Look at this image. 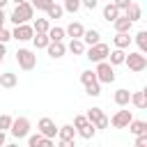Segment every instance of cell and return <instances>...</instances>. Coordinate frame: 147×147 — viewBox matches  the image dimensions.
I'll use <instances>...</instances> for the list:
<instances>
[{"label":"cell","mask_w":147,"mask_h":147,"mask_svg":"<svg viewBox=\"0 0 147 147\" xmlns=\"http://www.w3.org/2000/svg\"><path fill=\"white\" fill-rule=\"evenodd\" d=\"M16 62H18V67H21L23 71H32V69L37 67V55H34V51H30V48H18V51H16Z\"/></svg>","instance_id":"2"},{"label":"cell","mask_w":147,"mask_h":147,"mask_svg":"<svg viewBox=\"0 0 147 147\" xmlns=\"http://www.w3.org/2000/svg\"><path fill=\"white\" fill-rule=\"evenodd\" d=\"M83 32H85V28H83V23H78V21H74V23H69V25L64 28V34H69L71 39H83Z\"/></svg>","instance_id":"14"},{"label":"cell","mask_w":147,"mask_h":147,"mask_svg":"<svg viewBox=\"0 0 147 147\" xmlns=\"http://www.w3.org/2000/svg\"><path fill=\"white\" fill-rule=\"evenodd\" d=\"M136 138L138 136H147V122H142V119H131V124L126 126Z\"/></svg>","instance_id":"17"},{"label":"cell","mask_w":147,"mask_h":147,"mask_svg":"<svg viewBox=\"0 0 147 147\" xmlns=\"http://www.w3.org/2000/svg\"><path fill=\"white\" fill-rule=\"evenodd\" d=\"M67 48H69V51H71L74 55H83V53H85V44H83L80 39H71Z\"/></svg>","instance_id":"30"},{"label":"cell","mask_w":147,"mask_h":147,"mask_svg":"<svg viewBox=\"0 0 147 147\" xmlns=\"http://www.w3.org/2000/svg\"><path fill=\"white\" fill-rule=\"evenodd\" d=\"M124 64L131 69V71H145L147 69V55H142V53H129L126 57H124Z\"/></svg>","instance_id":"7"},{"label":"cell","mask_w":147,"mask_h":147,"mask_svg":"<svg viewBox=\"0 0 147 147\" xmlns=\"http://www.w3.org/2000/svg\"><path fill=\"white\" fill-rule=\"evenodd\" d=\"M85 124H87V117H85V115H76L71 126H74V129H80V126H85Z\"/></svg>","instance_id":"35"},{"label":"cell","mask_w":147,"mask_h":147,"mask_svg":"<svg viewBox=\"0 0 147 147\" xmlns=\"http://www.w3.org/2000/svg\"><path fill=\"white\" fill-rule=\"evenodd\" d=\"M129 103H133L136 108L145 110V108H147V92H133V94H131V101H129Z\"/></svg>","instance_id":"20"},{"label":"cell","mask_w":147,"mask_h":147,"mask_svg":"<svg viewBox=\"0 0 147 147\" xmlns=\"http://www.w3.org/2000/svg\"><path fill=\"white\" fill-rule=\"evenodd\" d=\"M46 51H48V55H51L53 60H60V57H64V53H67V46H64L62 41H51V44L46 46Z\"/></svg>","instance_id":"12"},{"label":"cell","mask_w":147,"mask_h":147,"mask_svg":"<svg viewBox=\"0 0 147 147\" xmlns=\"http://www.w3.org/2000/svg\"><path fill=\"white\" fill-rule=\"evenodd\" d=\"M85 117H87V122H90L94 129H108V126H110V122H108V117L103 115L101 108H90Z\"/></svg>","instance_id":"8"},{"label":"cell","mask_w":147,"mask_h":147,"mask_svg":"<svg viewBox=\"0 0 147 147\" xmlns=\"http://www.w3.org/2000/svg\"><path fill=\"white\" fill-rule=\"evenodd\" d=\"M7 2H9V0H0V9H2V7L7 5Z\"/></svg>","instance_id":"46"},{"label":"cell","mask_w":147,"mask_h":147,"mask_svg":"<svg viewBox=\"0 0 147 147\" xmlns=\"http://www.w3.org/2000/svg\"><path fill=\"white\" fill-rule=\"evenodd\" d=\"M11 39V30H7V28H2L0 30V44H7Z\"/></svg>","instance_id":"38"},{"label":"cell","mask_w":147,"mask_h":147,"mask_svg":"<svg viewBox=\"0 0 147 147\" xmlns=\"http://www.w3.org/2000/svg\"><path fill=\"white\" fill-rule=\"evenodd\" d=\"M5 21H7V16H5V11H2V9H0V30H2V28H5Z\"/></svg>","instance_id":"43"},{"label":"cell","mask_w":147,"mask_h":147,"mask_svg":"<svg viewBox=\"0 0 147 147\" xmlns=\"http://www.w3.org/2000/svg\"><path fill=\"white\" fill-rule=\"evenodd\" d=\"M113 5H115L119 11H126V9H129V5H131V0H113Z\"/></svg>","instance_id":"37"},{"label":"cell","mask_w":147,"mask_h":147,"mask_svg":"<svg viewBox=\"0 0 147 147\" xmlns=\"http://www.w3.org/2000/svg\"><path fill=\"white\" fill-rule=\"evenodd\" d=\"M39 147H55V142H53L51 138H41V142H39Z\"/></svg>","instance_id":"41"},{"label":"cell","mask_w":147,"mask_h":147,"mask_svg":"<svg viewBox=\"0 0 147 147\" xmlns=\"http://www.w3.org/2000/svg\"><path fill=\"white\" fill-rule=\"evenodd\" d=\"M16 85H18V74H14V71H5V74H0V87L11 90V87H16Z\"/></svg>","instance_id":"13"},{"label":"cell","mask_w":147,"mask_h":147,"mask_svg":"<svg viewBox=\"0 0 147 147\" xmlns=\"http://www.w3.org/2000/svg\"><path fill=\"white\" fill-rule=\"evenodd\" d=\"M30 5H32V9H41V11H46V9L53 5V0H30Z\"/></svg>","instance_id":"33"},{"label":"cell","mask_w":147,"mask_h":147,"mask_svg":"<svg viewBox=\"0 0 147 147\" xmlns=\"http://www.w3.org/2000/svg\"><path fill=\"white\" fill-rule=\"evenodd\" d=\"M76 133H78L80 138H85V140H92V138H94V133H96V129H94V126H92V124L87 122L85 126H80V129H76Z\"/></svg>","instance_id":"26"},{"label":"cell","mask_w":147,"mask_h":147,"mask_svg":"<svg viewBox=\"0 0 147 147\" xmlns=\"http://www.w3.org/2000/svg\"><path fill=\"white\" fill-rule=\"evenodd\" d=\"M9 133L14 138H28L30 136V119L28 117H14L11 119V126H9Z\"/></svg>","instance_id":"4"},{"label":"cell","mask_w":147,"mask_h":147,"mask_svg":"<svg viewBox=\"0 0 147 147\" xmlns=\"http://www.w3.org/2000/svg\"><path fill=\"white\" fill-rule=\"evenodd\" d=\"M124 16L131 21V23H136V21H140L142 18V9H140V5H136V2H131L129 5V9L124 11Z\"/></svg>","instance_id":"18"},{"label":"cell","mask_w":147,"mask_h":147,"mask_svg":"<svg viewBox=\"0 0 147 147\" xmlns=\"http://www.w3.org/2000/svg\"><path fill=\"white\" fill-rule=\"evenodd\" d=\"M74 136H76V129L71 124H64V126L57 129V138L60 140H74Z\"/></svg>","instance_id":"24"},{"label":"cell","mask_w":147,"mask_h":147,"mask_svg":"<svg viewBox=\"0 0 147 147\" xmlns=\"http://www.w3.org/2000/svg\"><path fill=\"white\" fill-rule=\"evenodd\" d=\"M46 14H48V18H62V14H64V9H62V5H51L48 9H46Z\"/></svg>","instance_id":"31"},{"label":"cell","mask_w":147,"mask_h":147,"mask_svg":"<svg viewBox=\"0 0 147 147\" xmlns=\"http://www.w3.org/2000/svg\"><path fill=\"white\" fill-rule=\"evenodd\" d=\"M48 28H51L48 18H37V21H34V25H32V30H34V32H39V34H46V32H48Z\"/></svg>","instance_id":"28"},{"label":"cell","mask_w":147,"mask_h":147,"mask_svg":"<svg viewBox=\"0 0 147 147\" xmlns=\"http://www.w3.org/2000/svg\"><path fill=\"white\" fill-rule=\"evenodd\" d=\"M124 57H126V53H124V51H119V48H115V51H110V53H108V60H110L108 64H110V67L124 64Z\"/></svg>","instance_id":"21"},{"label":"cell","mask_w":147,"mask_h":147,"mask_svg":"<svg viewBox=\"0 0 147 147\" xmlns=\"http://www.w3.org/2000/svg\"><path fill=\"white\" fill-rule=\"evenodd\" d=\"M11 119H14V117H11V115H7V113H5V115H0V131H2V133H5V131H9Z\"/></svg>","instance_id":"34"},{"label":"cell","mask_w":147,"mask_h":147,"mask_svg":"<svg viewBox=\"0 0 147 147\" xmlns=\"http://www.w3.org/2000/svg\"><path fill=\"white\" fill-rule=\"evenodd\" d=\"M113 99H115V103H117L119 108H124V106H129V101H131V92H129V90H117Z\"/></svg>","instance_id":"22"},{"label":"cell","mask_w":147,"mask_h":147,"mask_svg":"<svg viewBox=\"0 0 147 147\" xmlns=\"http://www.w3.org/2000/svg\"><path fill=\"white\" fill-rule=\"evenodd\" d=\"M108 53H110V46L108 44H103V41H99L96 46H90L87 48V60L90 62H106L108 60Z\"/></svg>","instance_id":"5"},{"label":"cell","mask_w":147,"mask_h":147,"mask_svg":"<svg viewBox=\"0 0 147 147\" xmlns=\"http://www.w3.org/2000/svg\"><path fill=\"white\" fill-rule=\"evenodd\" d=\"M133 39H136V44H138V48H140L138 53H142V55H145V53H147V30H140Z\"/></svg>","instance_id":"25"},{"label":"cell","mask_w":147,"mask_h":147,"mask_svg":"<svg viewBox=\"0 0 147 147\" xmlns=\"http://www.w3.org/2000/svg\"><path fill=\"white\" fill-rule=\"evenodd\" d=\"M46 34H48L51 41H62V39L67 37V34H64V28H48Z\"/></svg>","instance_id":"29"},{"label":"cell","mask_w":147,"mask_h":147,"mask_svg":"<svg viewBox=\"0 0 147 147\" xmlns=\"http://www.w3.org/2000/svg\"><path fill=\"white\" fill-rule=\"evenodd\" d=\"M80 83L85 85V92L90 94V96H99L101 94V83L96 80V76H94V71H83L80 74Z\"/></svg>","instance_id":"3"},{"label":"cell","mask_w":147,"mask_h":147,"mask_svg":"<svg viewBox=\"0 0 147 147\" xmlns=\"http://www.w3.org/2000/svg\"><path fill=\"white\" fill-rule=\"evenodd\" d=\"M99 5V0H80V7H87V9H94Z\"/></svg>","instance_id":"39"},{"label":"cell","mask_w":147,"mask_h":147,"mask_svg":"<svg viewBox=\"0 0 147 147\" xmlns=\"http://www.w3.org/2000/svg\"><path fill=\"white\" fill-rule=\"evenodd\" d=\"M94 76L99 83H115V67H110L108 62H96V69H94Z\"/></svg>","instance_id":"6"},{"label":"cell","mask_w":147,"mask_h":147,"mask_svg":"<svg viewBox=\"0 0 147 147\" xmlns=\"http://www.w3.org/2000/svg\"><path fill=\"white\" fill-rule=\"evenodd\" d=\"M9 18H11V23H14V25H23V23H28L30 18H34V9H32V5H30V2L16 5Z\"/></svg>","instance_id":"1"},{"label":"cell","mask_w":147,"mask_h":147,"mask_svg":"<svg viewBox=\"0 0 147 147\" xmlns=\"http://www.w3.org/2000/svg\"><path fill=\"white\" fill-rule=\"evenodd\" d=\"M5 145H7V142H5V133L0 131V147H5Z\"/></svg>","instance_id":"44"},{"label":"cell","mask_w":147,"mask_h":147,"mask_svg":"<svg viewBox=\"0 0 147 147\" xmlns=\"http://www.w3.org/2000/svg\"><path fill=\"white\" fill-rule=\"evenodd\" d=\"M41 138H44V136H39V133H34V136H28V147H39Z\"/></svg>","instance_id":"36"},{"label":"cell","mask_w":147,"mask_h":147,"mask_svg":"<svg viewBox=\"0 0 147 147\" xmlns=\"http://www.w3.org/2000/svg\"><path fill=\"white\" fill-rule=\"evenodd\" d=\"M2 60H5V55H0V64H2Z\"/></svg>","instance_id":"49"},{"label":"cell","mask_w":147,"mask_h":147,"mask_svg":"<svg viewBox=\"0 0 147 147\" xmlns=\"http://www.w3.org/2000/svg\"><path fill=\"white\" fill-rule=\"evenodd\" d=\"M37 133L53 140V138L57 136V126H55V122H53L51 117H41V119L37 122Z\"/></svg>","instance_id":"9"},{"label":"cell","mask_w":147,"mask_h":147,"mask_svg":"<svg viewBox=\"0 0 147 147\" xmlns=\"http://www.w3.org/2000/svg\"><path fill=\"white\" fill-rule=\"evenodd\" d=\"M131 25H133V23H131V21H129L124 14H119V16L113 21V28H115V32H131Z\"/></svg>","instance_id":"16"},{"label":"cell","mask_w":147,"mask_h":147,"mask_svg":"<svg viewBox=\"0 0 147 147\" xmlns=\"http://www.w3.org/2000/svg\"><path fill=\"white\" fill-rule=\"evenodd\" d=\"M113 41H115V48L124 51V48H129V44L133 41V37H129V32H117Z\"/></svg>","instance_id":"19"},{"label":"cell","mask_w":147,"mask_h":147,"mask_svg":"<svg viewBox=\"0 0 147 147\" xmlns=\"http://www.w3.org/2000/svg\"><path fill=\"white\" fill-rule=\"evenodd\" d=\"M5 53H7V46H5V44H0V55H5Z\"/></svg>","instance_id":"45"},{"label":"cell","mask_w":147,"mask_h":147,"mask_svg":"<svg viewBox=\"0 0 147 147\" xmlns=\"http://www.w3.org/2000/svg\"><path fill=\"white\" fill-rule=\"evenodd\" d=\"M131 119H133V115H131V110H117L108 122L115 126V129H126L129 124H131Z\"/></svg>","instance_id":"10"},{"label":"cell","mask_w":147,"mask_h":147,"mask_svg":"<svg viewBox=\"0 0 147 147\" xmlns=\"http://www.w3.org/2000/svg\"><path fill=\"white\" fill-rule=\"evenodd\" d=\"M32 44H34V48L39 51V48H46V46L51 44V39H48V34H39V32H34V37H32Z\"/></svg>","instance_id":"27"},{"label":"cell","mask_w":147,"mask_h":147,"mask_svg":"<svg viewBox=\"0 0 147 147\" xmlns=\"http://www.w3.org/2000/svg\"><path fill=\"white\" fill-rule=\"evenodd\" d=\"M14 2H16V5H23V2H28V0H14Z\"/></svg>","instance_id":"47"},{"label":"cell","mask_w":147,"mask_h":147,"mask_svg":"<svg viewBox=\"0 0 147 147\" xmlns=\"http://www.w3.org/2000/svg\"><path fill=\"white\" fill-rule=\"evenodd\" d=\"M62 9H64V11H71V14H76V11L80 9V0H64Z\"/></svg>","instance_id":"32"},{"label":"cell","mask_w":147,"mask_h":147,"mask_svg":"<svg viewBox=\"0 0 147 147\" xmlns=\"http://www.w3.org/2000/svg\"><path fill=\"white\" fill-rule=\"evenodd\" d=\"M83 44H87V46H96L99 41H101V32L99 30H94V28H90V30H85L83 32V39H80Z\"/></svg>","instance_id":"15"},{"label":"cell","mask_w":147,"mask_h":147,"mask_svg":"<svg viewBox=\"0 0 147 147\" xmlns=\"http://www.w3.org/2000/svg\"><path fill=\"white\" fill-rule=\"evenodd\" d=\"M5 147H18V145H16V142H9V145H5Z\"/></svg>","instance_id":"48"},{"label":"cell","mask_w":147,"mask_h":147,"mask_svg":"<svg viewBox=\"0 0 147 147\" xmlns=\"http://www.w3.org/2000/svg\"><path fill=\"white\" fill-rule=\"evenodd\" d=\"M32 37H34V30H32V25H28V23L16 25V28L11 30V39H18V41H30Z\"/></svg>","instance_id":"11"},{"label":"cell","mask_w":147,"mask_h":147,"mask_svg":"<svg viewBox=\"0 0 147 147\" xmlns=\"http://www.w3.org/2000/svg\"><path fill=\"white\" fill-rule=\"evenodd\" d=\"M119 16V9L113 5V2H108L106 7H103V21H108V23H113L115 18Z\"/></svg>","instance_id":"23"},{"label":"cell","mask_w":147,"mask_h":147,"mask_svg":"<svg viewBox=\"0 0 147 147\" xmlns=\"http://www.w3.org/2000/svg\"><path fill=\"white\" fill-rule=\"evenodd\" d=\"M136 147H147V136H138L136 138Z\"/></svg>","instance_id":"40"},{"label":"cell","mask_w":147,"mask_h":147,"mask_svg":"<svg viewBox=\"0 0 147 147\" xmlns=\"http://www.w3.org/2000/svg\"><path fill=\"white\" fill-rule=\"evenodd\" d=\"M57 147H76L74 140H57Z\"/></svg>","instance_id":"42"}]
</instances>
